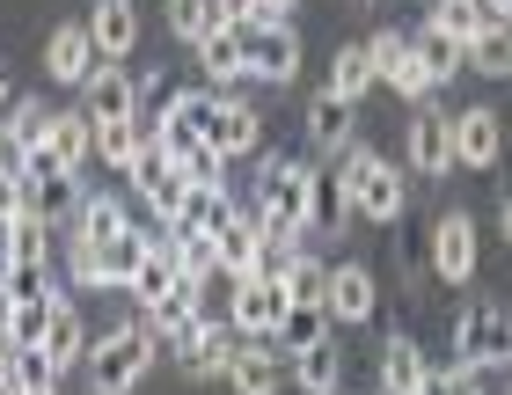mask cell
Returning <instances> with one entry per match:
<instances>
[{"label":"cell","instance_id":"44dd1931","mask_svg":"<svg viewBox=\"0 0 512 395\" xmlns=\"http://www.w3.org/2000/svg\"><path fill=\"white\" fill-rule=\"evenodd\" d=\"M213 147L227 154V161H249L256 147H264V118H256V103L249 96H220V110H213Z\"/></svg>","mask_w":512,"mask_h":395},{"label":"cell","instance_id":"4316f807","mask_svg":"<svg viewBox=\"0 0 512 395\" xmlns=\"http://www.w3.org/2000/svg\"><path fill=\"white\" fill-rule=\"evenodd\" d=\"M322 337H337V315L322 308V300H293V308H286V322H278V337H271V344H278V352L293 359V352H315Z\"/></svg>","mask_w":512,"mask_h":395},{"label":"cell","instance_id":"db71d44e","mask_svg":"<svg viewBox=\"0 0 512 395\" xmlns=\"http://www.w3.org/2000/svg\"><path fill=\"white\" fill-rule=\"evenodd\" d=\"M0 395H22V381H15V374H8V381H0Z\"/></svg>","mask_w":512,"mask_h":395},{"label":"cell","instance_id":"7dc6e473","mask_svg":"<svg viewBox=\"0 0 512 395\" xmlns=\"http://www.w3.org/2000/svg\"><path fill=\"white\" fill-rule=\"evenodd\" d=\"M213 22H227V30H256V22H271V15H264V0H213Z\"/></svg>","mask_w":512,"mask_h":395},{"label":"cell","instance_id":"8fae6325","mask_svg":"<svg viewBox=\"0 0 512 395\" xmlns=\"http://www.w3.org/2000/svg\"><path fill=\"white\" fill-rule=\"evenodd\" d=\"M403 154H410V169H417V176H454V110H439V103H417Z\"/></svg>","mask_w":512,"mask_h":395},{"label":"cell","instance_id":"f546056e","mask_svg":"<svg viewBox=\"0 0 512 395\" xmlns=\"http://www.w3.org/2000/svg\"><path fill=\"white\" fill-rule=\"evenodd\" d=\"M410 44H417V59H425V74H432L439 88H447V81L461 74V66H469V44H461V37H454L439 15H432V22H425V30H417Z\"/></svg>","mask_w":512,"mask_h":395},{"label":"cell","instance_id":"bcb514c9","mask_svg":"<svg viewBox=\"0 0 512 395\" xmlns=\"http://www.w3.org/2000/svg\"><path fill=\"white\" fill-rule=\"evenodd\" d=\"M22 213H30V176H22V169H0V227H15Z\"/></svg>","mask_w":512,"mask_h":395},{"label":"cell","instance_id":"d6a6232c","mask_svg":"<svg viewBox=\"0 0 512 395\" xmlns=\"http://www.w3.org/2000/svg\"><path fill=\"white\" fill-rule=\"evenodd\" d=\"M322 88H337L344 103H366L381 88V74H374V52H366V44H337V59H330V81Z\"/></svg>","mask_w":512,"mask_h":395},{"label":"cell","instance_id":"d6986e66","mask_svg":"<svg viewBox=\"0 0 512 395\" xmlns=\"http://www.w3.org/2000/svg\"><path fill=\"white\" fill-rule=\"evenodd\" d=\"M44 125H52V103L44 96H15L0 110V169H22V154L44 139Z\"/></svg>","mask_w":512,"mask_h":395},{"label":"cell","instance_id":"5bb4252c","mask_svg":"<svg viewBox=\"0 0 512 395\" xmlns=\"http://www.w3.org/2000/svg\"><path fill=\"white\" fill-rule=\"evenodd\" d=\"M213 110H220V88H176L169 110H161V147L169 154L198 147V139L213 132Z\"/></svg>","mask_w":512,"mask_h":395},{"label":"cell","instance_id":"8d00e7d4","mask_svg":"<svg viewBox=\"0 0 512 395\" xmlns=\"http://www.w3.org/2000/svg\"><path fill=\"white\" fill-rule=\"evenodd\" d=\"M469 66L491 74V81H512V30H505V22H491L483 37H469Z\"/></svg>","mask_w":512,"mask_h":395},{"label":"cell","instance_id":"4fadbf2b","mask_svg":"<svg viewBox=\"0 0 512 395\" xmlns=\"http://www.w3.org/2000/svg\"><path fill=\"white\" fill-rule=\"evenodd\" d=\"M96 66H103V52H96V37H88V22H59V30L44 37V74L59 88H81Z\"/></svg>","mask_w":512,"mask_h":395},{"label":"cell","instance_id":"1f68e13d","mask_svg":"<svg viewBox=\"0 0 512 395\" xmlns=\"http://www.w3.org/2000/svg\"><path fill=\"white\" fill-rule=\"evenodd\" d=\"M293 388H300V395H337V388H344V352H337V337H322L315 352H293Z\"/></svg>","mask_w":512,"mask_h":395},{"label":"cell","instance_id":"f1b7e54d","mask_svg":"<svg viewBox=\"0 0 512 395\" xmlns=\"http://www.w3.org/2000/svg\"><path fill=\"white\" fill-rule=\"evenodd\" d=\"M425 374H432V359H425V344H417V337H388L381 344V388L388 395H417Z\"/></svg>","mask_w":512,"mask_h":395},{"label":"cell","instance_id":"e0dca14e","mask_svg":"<svg viewBox=\"0 0 512 395\" xmlns=\"http://www.w3.org/2000/svg\"><path fill=\"white\" fill-rule=\"evenodd\" d=\"M198 66H205V81L220 88V96H235V81H249V44H242V30H227V22H213L198 44Z\"/></svg>","mask_w":512,"mask_h":395},{"label":"cell","instance_id":"7402d4cb","mask_svg":"<svg viewBox=\"0 0 512 395\" xmlns=\"http://www.w3.org/2000/svg\"><path fill=\"white\" fill-rule=\"evenodd\" d=\"M381 308V286L366 264H330V315L344 322V330H359V322H374Z\"/></svg>","mask_w":512,"mask_h":395},{"label":"cell","instance_id":"9c48e42d","mask_svg":"<svg viewBox=\"0 0 512 395\" xmlns=\"http://www.w3.org/2000/svg\"><path fill=\"white\" fill-rule=\"evenodd\" d=\"M505 161V118L491 103H469V110H454V169H498Z\"/></svg>","mask_w":512,"mask_h":395},{"label":"cell","instance_id":"ffe728a7","mask_svg":"<svg viewBox=\"0 0 512 395\" xmlns=\"http://www.w3.org/2000/svg\"><path fill=\"white\" fill-rule=\"evenodd\" d=\"M44 154L59 161V169H88V161H96V118H88V110L74 103V110H52V125H44Z\"/></svg>","mask_w":512,"mask_h":395},{"label":"cell","instance_id":"d4e9b609","mask_svg":"<svg viewBox=\"0 0 512 395\" xmlns=\"http://www.w3.org/2000/svg\"><path fill=\"white\" fill-rule=\"evenodd\" d=\"M213 249H220V264L235 271V278H249V271H256V257H264V227H256L249 205H235V213L213 227Z\"/></svg>","mask_w":512,"mask_h":395},{"label":"cell","instance_id":"6da1fadb","mask_svg":"<svg viewBox=\"0 0 512 395\" xmlns=\"http://www.w3.org/2000/svg\"><path fill=\"white\" fill-rule=\"evenodd\" d=\"M154 359H161V337L147 330V315L103 330L96 344H88V395H132L154 374Z\"/></svg>","mask_w":512,"mask_h":395},{"label":"cell","instance_id":"3957f363","mask_svg":"<svg viewBox=\"0 0 512 395\" xmlns=\"http://www.w3.org/2000/svg\"><path fill=\"white\" fill-rule=\"evenodd\" d=\"M337 191L352 198V213H359L366 227H395V220H403V205H410L403 176H395V161H388V154H374V147H344Z\"/></svg>","mask_w":512,"mask_h":395},{"label":"cell","instance_id":"f907efd6","mask_svg":"<svg viewBox=\"0 0 512 395\" xmlns=\"http://www.w3.org/2000/svg\"><path fill=\"white\" fill-rule=\"evenodd\" d=\"M293 8H300V0H264V15H271V22H278V15H293Z\"/></svg>","mask_w":512,"mask_h":395},{"label":"cell","instance_id":"4dcf8cb0","mask_svg":"<svg viewBox=\"0 0 512 395\" xmlns=\"http://www.w3.org/2000/svg\"><path fill=\"white\" fill-rule=\"evenodd\" d=\"M227 213H235V191H227V183H191V198H183V213L169 227L176 235H213Z\"/></svg>","mask_w":512,"mask_h":395},{"label":"cell","instance_id":"5b68a950","mask_svg":"<svg viewBox=\"0 0 512 395\" xmlns=\"http://www.w3.org/2000/svg\"><path fill=\"white\" fill-rule=\"evenodd\" d=\"M125 183H132V198H147V213H154V220H176V213H183V198H191V169H183V161L161 147V132L147 139V147H139V161L125 169Z\"/></svg>","mask_w":512,"mask_h":395},{"label":"cell","instance_id":"ac0fdd59","mask_svg":"<svg viewBox=\"0 0 512 395\" xmlns=\"http://www.w3.org/2000/svg\"><path fill=\"white\" fill-rule=\"evenodd\" d=\"M88 322H81V308H74V293H59V308H52V322H44V344L37 352L59 366V374H74V366H88Z\"/></svg>","mask_w":512,"mask_h":395},{"label":"cell","instance_id":"ba28073f","mask_svg":"<svg viewBox=\"0 0 512 395\" xmlns=\"http://www.w3.org/2000/svg\"><path fill=\"white\" fill-rule=\"evenodd\" d=\"M366 52H374V74H381L403 103H432V88H439V81L425 74V59H417V44H410V37L374 30V37H366Z\"/></svg>","mask_w":512,"mask_h":395},{"label":"cell","instance_id":"f6af8a7d","mask_svg":"<svg viewBox=\"0 0 512 395\" xmlns=\"http://www.w3.org/2000/svg\"><path fill=\"white\" fill-rule=\"evenodd\" d=\"M176 161H183V169H191V183H227V154L213 147V139H198V147H183Z\"/></svg>","mask_w":512,"mask_h":395},{"label":"cell","instance_id":"cb8c5ba5","mask_svg":"<svg viewBox=\"0 0 512 395\" xmlns=\"http://www.w3.org/2000/svg\"><path fill=\"white\" fill-rule=\"evenodd\" d=\"M352 125H359V103H344L337 88H322V96L308 103V147L315 154H344L352 147Z\"/></svg>","mask_w":512,"mask_h":395},{"label":"cell","instance_id":"836d02e7","mask_svg":"<svg viewBox=\"0 0 512 395\" xmlns=\"http://www.w3.org/2000/svg\"><path fill=\"white\" fill-rule=\"evenodd\" d=\"M59 264H66V286H74V293H110L103 242H88V235H59Z\"/></svg>","mask_w":512,"mask_h":395},{"label":"cell","instance_id":"277c9868","mask_svg":"<svg viewBox=\"0 0 512 395\" xmlns=\"http://www.w3.org/2000/svg\"><path fill=\"white\" fill-rule=\"evenodd\" d=\"M454 366H476V374L512 366V308L505 300H469L454 315Z\"/></svg>","mask_w":512,"mask_h":395},{"label":"cell","instance_id":"f35d334b","mask_svg":"<svg viewBox=\"0 0 512 395\" xmlns=\"http://www.w3.org/2000/svg\"><path fill=\"white\" fill-rule=\"evenodd\" d=\"M52 308H59V293H44V300H15L8 337L22 344V352H37V344H44V322H52Z\"/></svg>","mask_w":512,"mask_h":395},{"label":"cell","instance_id":"d590c367","mask_svg":"<svg viewBox=\"0 0 512 395\" xmlns=\"http://www.w3.org/2000/svg\"><path fill=\"white\" fill-rule=\"evenodd\" d=\"M161 227H169V220H161ZM169 235H176V227H169ZM176 271L191 278V286H205V278H220L227 264H220L213 235H176Z\"/></svg>","mask_w":512,"mask_h":395},{"label":"cell","instance_id":"681fc988","mask_svg":"<svg viewBox=\"0 0 512 395\" xmlns=\"http://www.w3.org/2000/svg\"><path fill=\"white\" fill-rule=\"evenodd\" d=\"M498 227H505V242H512V191L498 198Z\"/></svg>","mask_w":512,"mask_h":395},{"label":"cell","instance_id":"8992f818","mask_svg":"<svg viewBox=\"0 0 512 395\" xmlns=\"http://www.w3.org/2000/svg\"><path fill=\"white\" fill-rule=\"evenodd\" d=\"M235 352H242V330H235V322H213V315H198L191 330H176V337H169V359H176L191 381H213V374L227 381Z\"/></svg>","mask_w":512,"mask_h":395},{"label":"cell","instance_id":"9a60e30c","mask_svg":"<svg viewBox=\"0 0 512 395\" xmlns=\"http://www.w3.org/2000/svg\"><path fill=\"white\" fill-rule=\"evenodd\" d=\"M286 366H293V359L278 352L271 337H242L235 366H227V388H235V395H278V381H293Z\"/></svg>","mask_w":512,"mask_h":395},{"label":"cell","instance_id":"7bdbcfd3","mask_svg":"<svg viewBox=\"0 0 512 395\" xmlns=\"http://www.w3.org/2000/svg\"><path fill=\"white\" fill-rule=\"evenodd\" d=\"M169 30L183 44H198L205 30H213V0H169Z\"/></svg>","mask_w":512,"mask_h":395},{"label":"cell","instance_id":"7a4b0ae2","mask_svg":"<svg viewBox=\"0 0 512 395\" xmlns=\"http://www.w3.org/2000/svg\"><path fill=\"white\" fill-rule=\"evenodd\" d=\"M256 227L264 235H308V213H315V161H286L271 154L264 176H256Z\"/></svg>","mask_w":512,"mask_h":395},{"label":"cell","instance_id":"c3c4849f","mask_svg":"<svg viewBox=\"0 0 512 395\" xmlns=\"http://www.w3.org/2000/svg\"><path fill=\"white\" fill-rule=\"evenodd\" d=\"M483 8H491V22H505V30H512V0H483Z\"/></svg>","mask_w":512,"mask_h":395},{"label":"cell","instance_id":"f5cc1de1","mask_svg":"<svg viewBox=\"0 0 512 395\" xmlns=\"http://www.w3.org/2000/svg\"><path fill=\"white\" fill-rule=\"evenodd\" d=\"M22 395H59V381H37V388H22Z\"/></svg>","mask_w":512,"mask_h":395},{"label":"cell","instance_id":"11a10c76","mask_svg":"<svg viewBox=\"0 0 512 395\" xmlns=\"http://www.w3.org/2000/svg\"><path fill=\"white\" fill-rule=\"evenodd\" d=\"M0 271H8V227H0Z\"/></svg>","mask_w":512,"mask_h":395},{"label":"cell","instance_id":"74e56055","mask_svg":"<svg viewBox=\"0 0 512 395\" xmlns=\"http://www.w3.org/2000/svg\"><path fill=\"white\" fill-rule=\"evenodd\" d=\"M52 257H59V249H52V227L22 213V220L8 227V264H52Z\"/></svg>","mask_w":512,"mask_h":395},{"label":"cell","instance_id":"6f0895ef","mask_svg":"<svg viewBox=\"0 0 512 395\" xmlns=\"http://www.w3.org/2000/svg\"><path fill=\"white\" fill-rule=\"evenodd\" d=\"M505 395H512V388H505Z\"/></svg>","mask_w":512,"mask_h":395},{"label":"cell","instance_id":"484cf974","mask_svg":"<svg viewBox=\"0 0 512 395\" xmlns=\"http://www.w3.org/2000/svg\"><path fill=\"white\" fill-rule=\"evenodd\" d=\"M88 37H96L103 59H125L139 44V8L132 0H96V8H88Z\"/></svg>","mask_w":512,"mask_h":395},{"label":"cell","instance_id":"ee69618b","mask_svg":"<svg viewBox=\"0 0 512 395\" xmlns=\"http://www.w3.org/2000/svg\"><path fill=\"white\" fill-rule=\"evenodd\" d=\"M417 395H483V374H476V366H432Z\"/></svg>","mask_w":512,"mask_h":395},{"label":"cell","instance_id":"30bf717a","mask_svg":"<svg viewBox=\"0 0 512 395\" xmlns=\"http://www.w3.org/2000/svg\"><path fill=\"white\" fill-rule=\"evenodd\" d=\"M286 286L278 278H235V293H227V322H235L242 337H278V322H286Z\"/></svg>","mask_w":512,"mask_h":395},{"label":"cell","instance_id":"603a6c76","mask_svg":"<svg viewBox=\"0 0 512 395\" xmlns=\"http://www.w3.org/2000/svg\"><path fill=\"white\" fill-rule=\"evenodd\" d=\"M132 103H139V81L125 74L118 59H103L96 74L81 81V110H88V118H132Z\"/></svg>","mask_w":512,"mask_h":395},{"label":"cell","instance_id":"e575fe53","mask_svg":"<svg viewBox=\"0 0 512 395\" xmlns=\"http://www.w3.org/2000/svg\"><path fill=\"white\" fill-rule=\"evenodd\" d=\"M125 205L110 198V191H88L81 198V213H74V227H66V235H88V242H110V235H125Z\"/></svg>","mask_w":512,"mask_h":395},{"label":"cell","instance_id":"b9f144b4","mask_svg":"<svg viewBox=\"0 0 512 395\" xmlns=\"http://www.w3.org/2000/svg\"><path fill=\"white\" fill-rule=\"evenodd\" d=\"M0 286H8L15 300H44V293H59V278H52V264H8Z\"/></svg>","mask_w":512,"mask_h":395},{"label":"cell","instance_id":"7c38bea8","mask_svg":"<svg viewBox=\"0 0 512 395\" xmlns=\"http://www.w3.org/2000/svg\"><path fill=\"white\" fill-rule=\"evenodd\" d=\"M432 278L439 286H469L476 278V220L469 213H439L432 220Z\"/></svg>","mask_w":512,"mask_h":395},{"label":"cell","instance_id":"ab89813d","mask_svg":"<svg viewBox=\"0 0 512 395\" xmlns=\"http://www.w3.org/2000/svg\"><path fill=\"white\" fill-rule=\"evenodd\" d=\"M286 300H322V308H330V264L300 249V257H293V271H286Z\"/></svg>","mask_w":512,"mask_h":395},{"label":"cell","instance_id":"83f0119b","mask_svg":"<svg viewBox=\"0 0 512 395\" xmlns=\"http://www.w3.org/2000/svg\"><path fill=\"white\" fill-rule=\"evenodd\" d=\"M147 139H154V125H139V118H96V161L110 176H125Z\"/></svg>","mask_w":512,"mask_h":395},{"label":"cell","instance_id":"52a82bcc","mask_svg":"<svg viewBox=\"0 0 512 395\" xmlns=\"http://www.w3.org/2000/svg\"><path fill=\"white\" fill-rule=\"evenodd\" d=\"M242 44H249V81L286 88V81L300 74V30H293V15L256 22V30H242Z\"/></svg>","mask_w":512,"mask_h":395},{"label":"cell","instance_id":"9f6ffc18","mask_svg":"<svg viewBox=\"0 0 512 395\" xmlns=\"http://www.w3.org/2000/svg\"><path fill=\"white\" fill-rule=\"evenodd\" d=\"M374 395H388V388H374Z\"/></svg>","mask_w":512,"mask_h":395},{"label":"cell","instance_id":"2e32d148","mask_svg":"<svg viewBox=\"0 0 512 395\" xmlns=\"http://www.w3.org/2000/svg\"><path fill=\"white\" fill-rule=\"evenodd\" d=\"M81 198H88V183H81L74 169H44V176H30V220H44L52 235H66V227H74Z\"/></svg>","mask_w":512,"mask_h":395},{"label":"cell","instance_id":"60d3db41","mask_svg":"<svg viewBox=\"0 0 512 395\" xmlns=\"http://www.w3.org/2000/svg\"><path fill=\"white\" fill-rule=\"evenodd\" d=\"M439 22H447V30L461 37V44H469V37H483V30H491V8H483V0H439V8H432Z\"/></svg>","mask_w":512,"mask_h":395},{"label":"cell","instance_id":"816d5d0a","mask_svg":"<svg viewBox=\"0 0 512 395\" xmlns=\"http://www.w3.org/2000/svg\"><path fill=\"white\" fill-rule=\"evenodd\" d=\"M15 103V81H8V66H0V110H8Z\"/></svg>","mask_w":512,"mask_h":395}]
</instances>
